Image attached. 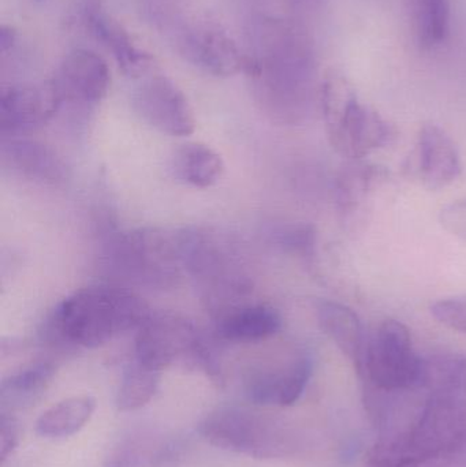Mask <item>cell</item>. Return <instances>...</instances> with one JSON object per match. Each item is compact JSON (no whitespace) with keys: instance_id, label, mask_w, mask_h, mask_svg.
Instances as JSON below:
<instances>
[{"instance_id":"obj_1","label":"cell","mask_w":466,"mask_h":467,"mask_svg":"<svg viewBox=\"0 0 466 467\" xmlns=\"http://www.w3.org/2000/svg\"><path fill=\"white\" fill-rule=\"evenodd\" d=\"M243 73L267 117L282 125L303 122L314 100L311 41L289 22L262 18L252 29Z\"/></svg>"},{"instance_id":"obj_2","label":"cell","mask_w":466,"mask_h":467,"mask_svg":"<svg viewBox=\"0 0 466 467\" xmlns=\"http://www.w3.org/2000/svg\"><path fill=\"white\" fill-rule=\"evenodd\" d=\"M147 302L126 287L98 285L66 296L47 318L43 337L63 345L96 348L150 317Z\"/></svg>"},{"instance_id":"obj_3","label":"cell","mask_w":466,"mask_h":467,"mask_svg":"<svg viewBox=\"0 0 466 467\" xmlns=\"http://www.w3.org/2000/svg\"><path fill=\"white\" fill-rule=\"evenodd\" d=\"M178 238L185 272L213 316L246 302L254 282L237 241L212 227L183 229Z\"/></svg>"},{"instance_id":"obj_4","label":"cell","mask_w":466,"mask_h":467,"mask_svg":"<svg viewBox=\"0 0 466 467\" xmlns=\"http://www.w3.org/2000/svg\"><path fill=\"white\" fill-rule=\"evenodd\" d=\"M104 263L120 282L150 290L177 287L186 274L178 232L158 227L115 234L104 247Z\"/></svg>"},{"instance_id":"obj_5","label":"cell","mask_w":466,"mask_h":467,"mask_svg":"<svg viewBox=\"0 0 466 467\" xmlns=\"http://www.w3.org/2000/svg\"><path fill=\"white\" fill-rule=\"evenodd\" d=\"M319 93L328 141L339 155L360 161L393 139V128L375 109L360 103L344 74L328 71Z\"/></svg>"},{"instance_id":"obj_6","label":"cell","mask_w":466,"mask_h":467,"mask_svg":"<svg viewBox=\"0 0 466 467\" xmlns=\"http://www.w3.org/2000/svg\"><path fill=\"white\" fill-rule=\"evenodd\" d=\"M199 433L218 449L256 460L281 457L287 449L278 422L254 409H216L200 422Z\"/></svg>"},{"instance_id":"obj_7","label":"cell","mask_w":466,"mask_h":467,"mask_svg":"<svg viewBox=\"0 0 466 467\" xmlns=\"http://www.w3.org/2000/svg\"><path fill=\"white\" fill-rule=\"evenodd\" d=\"M358 365L378 389L401 391L423 380L426 364L413 348L409 329L399 321L386 320L367 337Z\"/></svg>"},{"instance_id":"obj_8","label":"cell","mask_w":466,"mask_h":467,"mask_svg":"<svg viewBox=\"0 0 466 467\" xmlns=\"http://www.w3.org/2000/svg\"><path fill=\"white\" fill-rule=\"evenodd\" d=\"M202 342L193 321L178 313L152 312L137 329L134 359L161 372L175 362H192Z\"/></svg>"},{"instance_id":"obj_9","label":"cell","mask_w":466,"mask_h":467,"mask_svg":"<svg viewBox=\"0 0 466 467\" xmlns=\"http://www.w3.org/2000/svg\"><path fill=\"white\" fill-rule=\"evenodd\" d=\"M136 114L161 133L188 137L196 129L193 109L185 93L161 74L144 77L131 95Z\"/></svg>"},{"instance_id":"obj_10","label":"cell","mask_w":466,"mask_h":467,"mask_svg":"<svg viewBox=\"0 0 466 467\" xmlns=\"http://www.w3.org/2000/svg\"><path fill=\"white\" fill-rule=\"evenodd\" d=\"M65 103L57 81L7 85L0 90L2 133H18L51 120Z\"/></svg>"},{"instance_id":"obj_11","label":"cell","mask_w":466,"mask_h":467,"mask_svg":"<svg viewBox=\"0 0 466 467\" xmlns=\"http://www.w3.org/2000/svg\"><path fill=\"white\" fill-rule=\"evenodd\" d=\"M407 170L424 188L440 191L461 175V156L453 139L440 126L429 123L420 129Z\"/></svg>"},{"instance_id":"obj_12","label":"cell","mask_w":466,"mask_h":467,"mask_svg":"<svg viewBox=\"0 0 466 467\" xmlns=\"http://www.w3.org/2000/svg\"><path fill=\"white\" fill-rule=\"evenodd\" d=\"M180 51L188 62L213 77H233L245 67V55L226 32L211 25H197L180 38Z\"/></svg>"},{"instance_id":"obj_13","label":"cell","mask_w":466,"mask_h":467,"mask_svg":"<svg viewBox=\"0 0 466 467\" xmlns=\"http://www.w3.org/2000/svg\"><path fill=\"white\" fill-rule=\"evenodd\" d=\"M311 375V359L298 356L284 367L251 370L243 381V391L254 406L286 408L300 400Z\"/></svg>"},{"instance_id":"obj_14","label":"cell","mask_w":466,"mask_h":467,"mask_svg":"<svg viewBox=\"0 0 466 467\" xmlns=\"http://www.w3.org/2000/svg\"><path fill=\"white\" fill-rule=\"evenodd\" d=\"M55 81L63 100L98 104L109 93L111 74L100 55L89 49H74L63 59Z\"/></svg>"},{"instance_id":"obj_15","label":"cell","mask_w":466,"mask_h":467,"mask_svg":"<svg viewBox=\"0 0 466 467\" xmlns=\"http://www.w3.org/2000/svg\"><path fill=\"white\" fill-rule=\"evenodd\" d=\"M0 156L5 169L43 185L59 186L68 178L62 156L41 141L27 139H3Z\"/></svg>"},{"instance_id":"obj_16","label":"cell","mask_w":466,"mask_h":467,"mask_svg":"<svg viewBox=\"0 0 466 467\" xmlns=\"http://www.w3.org/2000/svg\"><path fill=\"white\" fill-rule=\"evenodd\" d=\"M90 33L111 52L117 65L125 76L142 78L153 67V57L134 44L128 30L109 14L101 10L98 3H92L85 13Z\"/></svg>"},{"instance_id":"obj_17","label":"cell","mask_w":466,"mask_h":467,"mask_svg":"<svg viewBox=\"0 0 466 467\" xmlns=\"http://www.w3.org/2000/svg\"><path fill=\"white\" fill-rule=\"evenodd\" d=\"M215 317V334L222 342L259 343L275 337L282 317L275 307L265 304L235 305Z\"/></svg>"},{"instance_id":"obj_18","label":"cell","mask_w":466,"mask_h":467,"mask_svg":"<svg viewBox=\"0 0 466 467\" xmlns=\"http://www.w3.org/2000/svg\"><path fill=\"white\" fill-rule=\"evenodd\" d=\"M388 177L382 167L353 161L347 164L336 183V202L339 213L347 222H353L364 213L371 202L375 188Z\"/></svg>"},{"instance_id":"obj_19","label":"cell","mask_w":466,"mask_h":467,"mask_svg":"<svg viewBox=\"0 0 466 467\" xmlns=\"http://www.w3.org/2000/svg\"><path fill=\"white\" fill-rule=\"evenodd\" d=\"M57 368L52 362L27 365L3 379L0 384L2 410L14 411L35 405L54 380Z\"/></svg>"},{"instance_id":"obj_20","label":"cell","mask_w":466,"mask_h":467,"mask_svg":"<svg viewBox=\"0 0 466 467\" xmlns=\"http://www.w3.org/2000/svg\"><path fill=\"white\" fill-rule=\"evenodd\" d=\"M172 171L183 183L199 189L212 188L224 174L222 156L204 142H186L175 150Z\"/></svg>"},{"instance_id":"obj_21","label":"cell","mask_w":466,"mask_h":467,"mask_svg":"<svg viewBox=\"0 0 466 467\" xmlns=\"http://www.w3.org/2000/svg\"><path fill=\"white\" fill-rule=\"evenodd\" d=\"M96 400L90 395L66 398L47 409L37 421L36 433L40 438L59 441L78 433L95 413Z\"/></svg>"},{"instance_id":"obj_22","label":"cell","mask_w":466,"mask_h":467,"mask_svg":"<svg viewBox=\"0 0 466 467\" xmlns=\"http://www.w3.org/2000/svg\"><path fill=\"white\" fill-rule=\"evenodd\" d=\"M316 315L320 329L358 364L367 340L358 316L349 307L330 301L320 302Z\"/></svg>"},{"instance_id":"obj_23","label":"cell","mask_w":466,"mask_h":467,"mask_svg":"<svg viewBox=\"0 0 466 467\" xmlns=\"http://www.w3.org/2000/svg\"><path fill=\"white\" fill-rule=\"evenodd\" d=\"M161 373L134 359L126 367L117 394L119 411H134L150 402L161 383Z\"/></svg>"},{"instance_id":"obj_24","label":"cell","mask_w":466,"mask_h":467,"mask_svg":"<svg viewBox=\"0 0 466 467\" xmlns=\"http://www.w3.org/2000/svg\"><path fill=\"white\" fill-rule=\"evenodd\" d=\"M450 0H416L419 37L426 48L445 43L450 33Z\"/></svg>"},{"instance_id":"obj_25","label":"cell","mask_w":466,"mask_h":467,"mask_svg":"<svg viewBox=\"0 0 466 467\" xmlns=\"http://www.w3.org/2000/svg\"><path fill=\"white\" fill-rule=\"evenodd\" d=\"M155 451L141 435L129 436L114 447L106 460V467H150Z\"/></svg>"},{"instance_id":"obj_26","label":"cell","mask_w":466,"mask_h":467,"mask_svg":"<svg viewBox=\"0 0 466 467\" xmlns=\"http://www.w3.org/2000/svg\"><path fill=\"white\" fill-rule=\"evenodd\" d=\"M276 242L282 249L287 253L298 255V257H312L316 244V233L309 224H292L282 227L276 233Z\"/></svg>"},{"instance_id":"obj_27","label":"cell","mask_w":466,"mask_h":467,"mask_svg":"<svg viewBox=\"0 0 466 467\" xmlns=\"http://www.w3.org/2000/svg\"><path fill=\"white\" fill-rule=\"evenodd\" d=\"M431 315L443 326L466 334V296L435 302L431 305Z\"/></svg>"},{"instance_id":"obj_28","label":"cell","mask_w":466,"mask_h":467,"mask_svg":"<svg viewBox=\"0 0 466 467\" xmlns=\"http://www.w3.org/2000/svg\"><path fill=\"white\" fill-rule=\"evenodd\" d=\"M440 222L446 232L466 241V199L451 202L442 208Z\"/></svg>"},{"instance_id":"obj_29","label":"cell","mask_w":466,"mask_h":467,"mask_svg":"<svg viewBox=\"0 0 466 467\" xmlns=\"http://www.w3.org/2000/svg\"><path fill=\"white\" fill-rule=\"evenodd\" d=\"M182 441H171L161 444L150 461V467H185L188 449Z\"/></svg>"},{"instance_id":"obj_30","label":"cell","mask_w":466,"mask_h":467,"mask_svg":"<svg viewBox=\"0 0 466 467\" xmlns=\"http://www.w3.org/2000/svg\"><path fill=\"white\" fill-rule=\"evenodd\" d=\"M19 425L10 413L2 411L0 416V460L5 463L19 443Z\"/></svg>"},{"instance_id":"obj_31","label":"cell","mask_w":466,"mask_h":467,"mask_svg":"<svg viewBox=\"0 0 466 467\" xmlns=\"http://www.w3.org/2000/svg\"><path fill=\"white\" fill-rule=\"evenodd\" d=\"M16 41V32L10 25L0 26V54L5 55Z\"/></svg>"},{"instance_id":"obj_32","label":"cell","mask_w":466,"mask_h":467,"mask_svg":"<svg viewBox=\"0 0 466 467\" xmlns=\"http://www.w3.org/2000/svg\"><path fill=\"white\" fill-rule=\"evenodd\" d=\"M293 2H295V5H300V3L306 2V0H293Z\"/></svg>"},{"instance_id":"obj_33","label":"cell","mask_w":466,"mask_h":467,"mask_svg":"<svg viewBox=\"0 0 466 467\" xmlns=\"http://www.w3.org/2000/svg\"><path fill=\"white\" fill-rule=\"evenodd\" d=\"M37 2H43V0H37Z\"/></svg>"}]
</instances>
